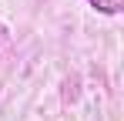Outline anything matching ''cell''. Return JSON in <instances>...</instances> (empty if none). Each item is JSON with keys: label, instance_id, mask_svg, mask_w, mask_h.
I'll return each instance as SVG.
<instances>
[{"label": "cell", "instance_id": "6da1fadb", "mask_svg": "<svg viewBox=\"0 0 124 121\" xmlns=\"http://www.w3.org/2000/svg\"><path fill=\"white\" fill-rule=\"evenodd\" d=\"M97 14H107V17H114V14H121L124 10V0H87Z\"/></svg>", "mask_w": 124, "mask_h": 121}]
</instances>
